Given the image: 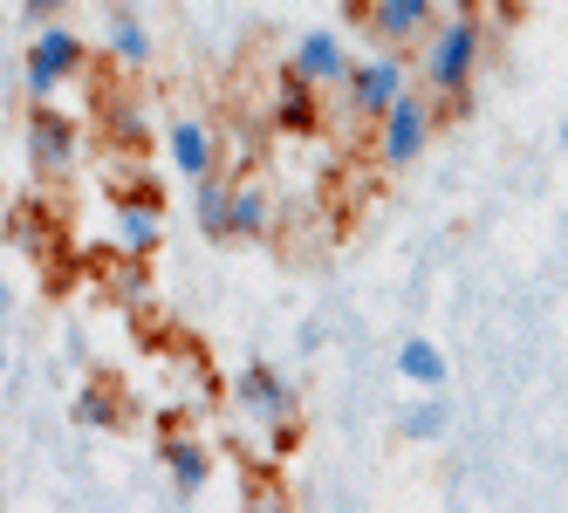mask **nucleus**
<instances>
[{"label":"nucleus","instance_id":"obj_1","mask_svg":"<svg viewBox=\"0 0 568 513\" xmlns=\"http://www.w3.org/2000/svg\"><path fill=\"white\" fill-rule=\"evenodd\" d=\"M479 55H486V28H479L473 8H459L453 21H432L425 55H418V75H425L432 103H438V124H445V116H466V110H473Z\"/></svg>","mask_w":568,"mask_h":513},{"label":"nucleus","instance_id":"obj_2","mask_svg":"<svg viewBox=\"0 0 568 513\" xmlns=\"http://www.w3.org/2000/svg\"><path fill=\"white\" fill-rule=\"evenodd\" d=\"M233 404L247 411L267 439H274V452H288L295 439H302V398H295V383L281 377V370H267V363H247L233 377Z\"/></svg>","mask_w":568,"mask_h":513},{"label":"nucleus","instance_id":"obj_3","mask_svg":"<svg viewBox=\"0 0 568 513\" xmlns=\"http://www.w3.org/2000/svg\"><path fill=\"white\" fill-rule=\"evenodd\" d=\"M432 131H438V103H432V90H412V83H404V90L390 96V110L377 116V165H390V172L418 165L425 144H432Z\"/></svg>","mask_w":568,"mask_h":513},{"label":"nucleus","instance_id":"obj_4","mask_svg":"<svg viewBox=\"0 0 568 513\" xmlns=\"http://www.w3.org/2000/svg\"><path fill=\"white\" fill-rule=\"evenodd\" d=\"M83 62H90V42H83V34L62 28V21H42V34H34V49H28V62H21L28 103H55V90L69 83V75H83Z\"/></svg>","mask_w":568,"mask_h":513},{"label":"nucleus","instance_id":"obj_5","mask_svg":"<svg viewBox=\"0 0 568 513\" xmlns=\"http://www.w3.org/2000/svg\"><path fill=\"white\" fill-rule=\"evenodd\" d=\"M404 83H412V62H404V49H384V55L349 62V75H343L349 116H356V124H377V116L390 110V96H397Z\"/></svg>","mask_w":568,"mask_h":513},{"label":"nucleus","instance_id":"obj_6","mask_svg":"<svg viewBox=\"0 0 568 513\" xmlns=\"http://www.w3.org/2000/svg\"><path fill=\"white\" fill-rule=\"evenodd\" d=\"M75 151H83V137H75V124L55 110V103H34L28 110V165H34V178H69L75 172Z\"/></svg>","mask_w":568,"mask_h":513},{"label":"nucleus","instance_id":"obj_7","mask_svg":"<svg viewBox=\"0 0 568 513\" xmlns=\"http://www.w3.org/2000/svg\"><path fill=\"white\" fill-rule=\"evenodd\" d=\"M110 240H116V254H131V260H151L158 247H165V206H158V192H151V185L116 192Z\"/></svg>","mask_w":568,"mask_h":513},{"label":"nucleus","instance_id":"obj_8","mask_svg":"<svg viewBox=\"0 0 568 513\" xmlns=\"http://www.w3.org/2000/svg\"><path fill=\"white\" fill-rule=\"evenodd\" d=\"M438 21V0H371L363 8V28H371L377 49H418Z\"/></svg>","mask_w":568,"mask_h":513},{"label":"nucleus","instance_id":"obj_9","mask_svg":"<svg viewBox=\"0 0 568 513\" xmlns=\"http://www.w3.org/2000/svg\"><path fill=\"white\" fill-rule=\"evenodd\" d=\"M267 124H274L281 137H315V131H322V90H308L295 69H281V75H274Z\"/></svg>","mask_w":568,"mask_h":513},{"label":"nucleus","instance_id":"obj_10","mask_svg":"<svg viewBox=\"0 0 568 513\" xmlns=\"http://www.w3.org/2000/svg\"><path fill=\"white\" fill-rule=\"evenodd\" d=\"M288 69L302 75L308 90H343V75H349V55H343V42L329 28H315V34H302V49L288 55Z\"/></svg>","mask_w":568,"mask_h":513},{"label":"nucleus","instance_id":"obj_11","mask_svg":"<svg viewBox=\"0 0 568 513\" xmlns=\"http://www.w3.org/2000/svg\"><path fill=\"white\" fill-rule=\"evenodd\" d=\"M158 459H165V472H172V500L179 506H192L199 493L213 486V452L199 445V439H165V445H158Z\"/></svg>","mask_w":568,"mask_h":513},{"label":"nucleus","instance_id":"obj_12","mask_svg":"<svg viewBox=\"0 0 568 513\" xmlns=\"http://www.w3.org/2000/svg\"><path fill=\"white\" fill-rule=\"evenodd\" d=\"M172 165L185 172V178H206V172H220V137H213V124L206 116H172Z\"/></svg>","mask_w":568,"mask_h":513},{"label":"nucleus","instance_id":"obj_13","mask_svg":"<svg viewBox=\"0 0 568 513\" xmlns=\"http://www.w3.org/2000/svg\"><path fill=\"white\" fill-rule=\"evenodd\" d=\"M226 240H274V199H267V185H254V178H233Z\"/></svg>","mask_w":568,"mask_h":513},{"label":"nucleus","instance_id":"obj_14","mask_svg":"<svg viewBox=\"0 0 568 513\" xmlns=\"http://www.w3.org/2000/svg\"><path fill=\"white\" fill-rule=\"evenodd\" d=\"M110 55H116V69H144L151 62V28H144V14L131 0H110Z\"/></svg>","mask_w":568,"mask_h":513},{"label":"nucleus","instance_id":"obj_15","mask_svg":"<svg viewBox=\"0 0 568 513\" xmlns=\"http://www.w3.org/2000/svg\"><path fill=\"white\" fill-rule=\"evenodd\" d=\"M397 377L418 390H445V349L432 336H404L397 342Z\"/></svg>","mask_w":568,"mask_h":513},{"label":"nucleus","instance_id":"obj_16","mask_svg":"<svg viewBox=\"0 0 568 513\" xmlns=\"http://www.w3.org/2000/svg\"><path fill=\"white\" fill-rule=\"evenodd\" d=\"M226 206H233V178L226 172L192 178V213H199V233H206V240H226Z\"/></svg>","mask_w":568,"mask_h":513},{"label":"nucleus","instance_id":"obj_17","mask_svg":"<svg viewBox=\"0 0 568 513\" xmlns=\"http://www.w3.org/2000/svg\"><path fill=\"white\" fill-rule=\"evenodd\" d=\"M103 137H110L116 151H144V144H151V116H144V103L110 96V103H103Z\"/></svg>","mask_w":568,"mask_h":513},{"label":"nucleus","instance_id":"obj_18","mask_svg":"<svg viewBox=\"0 0 568 513\" xmlns=\"http://www.w3.org/2000/svg\"><path fill=\"white\" fill-rule=\"evenodd\" d=\"M110 295L124 301L131 315H144V308H151V260H131V254H116V267H110Z\"/></svg>","mask_w":568,"mask_h":513},{"label":"nucleus","instance_id":"obj_19","mask_svg":"<svg viewBox=\"0 0 568 513\" xmlns=\"http://www.w3.org/2000/svg\"><path fill=\"white\" fill-rule=\"evenodd\" d=\"M445 424H453V411H445V398H438V390H432L425 404H412V411H404V439H418V445H432V439H438Z\"/></svg>","mask_w":568,"mask_h":513},{"label":"nucleus","instance_id":"obj_20","mask_svg":"<svg viewBox=\"0 0 568 513\" xmlns=\"http://www.w3.org/2000/svg\"><path fill=\"white\" fill-rule=\"evenodd\" d=\"M75 418L83 424H124V398H116L110 383H90L83 398H75Z\"/></svg>","mask_w":568,"mask_h":513},{"label":"nucleus","instance_id":"obj_21","mask_svg":"<svg viewBox=\"0 0 568 513\" xmlns=\"http://www.w3.org/2000/svg\"><path fill=\"white\" fill-rule=\"evenodd\" d=\"M8 233H14V240H21V247H42V240H49V233H42V206H14V219H8Z\"/></svg>","mask_w":568,"mask_h":513},{"label":"nucleus","instance_id":"obj_22","mask_svg":"<svg viewBox=\"0 0 568 513\" xmlns=\"http://www.w3.org/2000/svg\"><path fill=\"white\" fill-rule=\"evenodd\" d=\"M69 8H75V0H28V14H34V21H62Z\"/></svg>","mask_w":568,"mask_h":513},{"label":"nucleus","instance_id":"obj_23","mask_svg":"<svg viewBox=\"0 0 568 513\" xmlns=\"http://www.w3.org/2000/svg\"><path fill=\"white\" fill-rule=\"evenodd\" d=\"M494 8H500V14L514 21V14H527V0H494Z\"/></svg>","mask_w":568,"mask_h":513},{"label":"nucleus","instance_id":"obj_24","mask_svg":"<svg viewBox=\"0 0 568 513\" xmlns=\"http://www.w3.org/2000/svg\"><path fill=\"white\" fill-rule=\"evenodd\" d=\"M343 8H349V21H363V8H371V0H343Z\"/></svg>","mask_w":568,"mask_h":513},{"label":"nucleus","instance_id":"obj_25","mask_svg":"<svg viewBox=\"0 0 568 513\" xmlns=\"http://www.w3.org/2000/svg\"><path fill=\"white\" fill-rule=\"evenodd\" d=\"M0 377H8V342H0Z\"/></svg>","mask_w":568,"mask_h":513}]
</instances>
